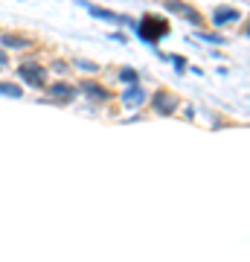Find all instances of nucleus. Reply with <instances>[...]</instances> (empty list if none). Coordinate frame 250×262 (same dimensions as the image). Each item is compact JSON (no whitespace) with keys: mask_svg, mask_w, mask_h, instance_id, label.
Here are the masks:
<instances>
[{"mask_svg":"<svg viewBox=\"0 0 250 262\" xmlns=\"http://www.w3.org/2000/svg\"><path fill=\"white\" fill-rule=\"evenodd\" d=\"M82 9H87V15L90 18H99V20H108V24H125V27H137L131 18H125V15H117V12L111 9H102V6H96V3H87V0H82Z\"/></svg>","mask_w":250,"mask_h":262,"instance_id":"nucleus-4","label":"nucleus"},{"mask_svg":"<svg viewBox=\"0 0 250 262\" xmlns=\"http://www.w3.org/2000/svg\"><path fill=\"white\" fill-rule=\"evenodd\" d=\"M148 105H151V111L157 114V117H172V114L180 108V99H177L172 91H154V94L148 96Z\"/></svg>","mask_w":250,"mask_h":262,"instance_id":"nucleus-2","label":"nucleus"},{"mask_svg":"<svg viewBox=\"0 0 250 262\" xmlns=\"http://www.w3.org/2000/svg\"><path fill=\"white\" fill-rule=\"evenodd\" d=\"M0 44L6 50H27L29 38L27 35H15V32H0Z\"/></svg>","mask_w":250,"mask_h":262,"instance_id":"nucleus-10","label":"nucleus"},{"mask_svg":"<svg viewBox=\"0 0 250 262\" xmlns=\"http://www.w3.org/2000/svg\"><path fill=\"white\" fill-rule=\"evenodd\" d=\"M47 67L38 64V61H24V64L18 67V79L24 84H29V88H47Z\"/></svg>","mask_w":250,"mask_h":262,"instance_id":"nucleus-3","label":"nucleus"},{"mask_svg":"<svg viewBox=\"0 0 250 262\" xmlns=\"http://www.w3.org/2000/svg\"><path fill=\"white\" fill-rule=\"evenodd\" d=\"M6 61H9V56H6V53H3V50H0V67L6 64Z\"/></svg>","mask_w":250,"mask_h":262,"instance_id":"nucleus-16","label":"nucleus"},{"mask_svg":"<svg viewBox=\"0 0 250 262\" xmlns=\"http://www.w3.org/2000/svg\"><path fill=\"white\" fill-rule=\"evenodd\" d=\"M0 96L20 99V96H24V84H18V82H0Z\"/></svg>","mask_w":250,"mask_h":262,"instance_id":"nucleus-11","label":"nucleus"},{"mask_svg":"<svg viewBox=\"0 0 250 262\" xmlns=\"http://www.w3.org/2000/svg\"><path fill=\"white\" fill-rule=\"evenodd\" d=\"M73 67H79L84 73H99V64H96V61H87V58H76Z\"/></svg>","mask_w":250,"mask_h":262,"instance_id":"nucleus-13","label":"nucleus"},{"mask_svg":"<svg viewBox=\"0 0 250 262\" xmlns=\"http://www.w3.org/2000/svg\"><path fill=\"white\" fill-rule=\"evenodd\" d=\"M140 41H146V44H157L163 38L169 35V20L160 18V15H146V18L140 20L137 27H134Z\"/></svg>","mask_w":250,"mask_h":262,"instance_id":"nucleus-1","label":"nucleus"},{"mask_svg":"<svg viewBox=\"0 0 250 262\" xmlns=\"http://www.w3.org/2000/svg\"><path fill=\"white\" fill-rule=\"evenodd\" d=\"M166 61H172V67H175L177 73H184V70H186V58H184V56H175V53H166Z\"/></svg>","mask_w":250,"mask_h":262,"instance_id":"nucleus-14","label":"nucleus"},{"mask_svg":"<svg viewBox=\"0 0 250 262\" xmlns=\"http://www.w3.org/2000/svg\"><path fill=\"white\" fill-rule=\"evenodd\" d=\"M117 79H120L125 88H128V84H140V70H134V67H120Z\"/></svg>","mask_w":250,"mask_h":262,"instance_id":"nucleus-12","label":"nucleus"},{"mask_svg":"<svg viewBox=\"0 0 250 262\" xmlns=\"http://www.w3.org/2000/svg\"><path fill=\"white\" fill-rule=\"evenodd\" d=\"M210 20H213L215 27L239 24V20H241V9H236V6H215V9H213V15H210Z\"/></svg>","mask_w":250,"mask_h":262,"instance_id":"nucleus-9","label":"nucleus"},{"mask_svg":"<svg viewBox=\"0 0 250 262\" xmlns=\"http://www.w3.org/2000/svg\"><path fill=\"white\" fill-rule=\"evenodd\" d=\"M76 91H79V94H84L90 102H111V91H108V88H102L96 79H82Z\"/></svg>","mask_w":250,"mask_h":262,"instance_id":"nucleus-6","label":"nucleus"},{"mask_svg":"<svg viewBox=\"0 0 250 262\" xmlns=\"http://www.w3.org/2000/svg\"><path fill=\"white\" fill-rule=\"evenodd\" d=\"M146 88L143 84H128L125 91H122V108H128V111H134V108H140V105H146Z\"/></svg>","mask_w":250,"mask_h":262,"instance_id":"nucleus-8","label":"nucleus"},{"mask_svg":"<svg viewBox=\"0 0 250 262\" xmlns=\"http://www.w3.org/2000/svg\"><path fill=\"white\" fill-rule=\"evenodd\" d=\"M163 9H166L169 15H180L184 20H189V24H195V27H201V24H204V18H201L189 3H184V0H166V6H163Z\"/></svg>","mask_w":250,"mask_h":262,"instance_id":"nucleus-7","label":"nucleus"},{"mask_svg":"<svg viewBox=\"0 0 250 262\" xmlns=\"http://www.w3.org/2000/svg\"><path fill=\"white\" fill-rule=\"evenodd\" d=\"M198 38L207 41V44H227V38L224 35H213V32H198Z\"/></svg>","mask_w":250,"mask_h":262,"instance_id":"nucleus-15","label":"nucleus"},{"mask_svg":"<svg viewBox=\"0 0 250 262\" xmlns=\"http://www.w3.org/2000/svg\"><path fill=\"white\" fill-rule=\"evenodd\" d=\"M76 84H70V82H64V79H58V82H53V84H47V96L53 99V102H58V105H67V102H73L76 99Z\"/></svg>","mask_w":250,"mask_h":262,"instance_id":"nucleus-5","label":"nucleus"}]
</instances>
